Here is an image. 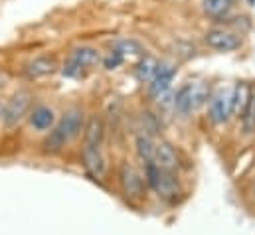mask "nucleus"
<instances>
[{
	"label": "nucleus",
	"instance_id": "5",
	"mask_svg": "<svg viewBox=\"0 0 255 235\" xmlns=\"http://www.w3.org/2000/svg\"><path fill=\"white\" fill-rule=\"evenodd\" d=\"M81 164L85 172L93 180L103 182L109 172L107 156L103 154V148H91V146H81Z\"/></svg>",
	"mask_w": 255,
	"mask_h": 235
},
{
	"label": "nucleus",
	"instance_id": "11",
	"mask_svg": "<svg viewBox=\"0 0 255 235\" xmlns=\"http://www.w3.org/2000/svg\"><path fill=\"white\" fill-rule=\"evenodd\" d=\"M28 122L36 132H50L56 126L58 117L50 105H36L28 115Z\"/></svg>",
	"mask_w": 255,
	"mask_h": 235
},
{
	"label": "nucleus",
	"instance_id": "13",
	"mask_svg": "<svg viewBox=\"0 0 255 235\" xmlns=\"http://www.w3.org/2000/svg\"><path fill=\"white\" fill-rule=\"evenodd\" d=\"M67 144H69L67 136L62 132V128H60L58 122H56V126H54L50 132H46V136H44V140H42L40 146H42V152H44L46 156H58L60 152H64Z\"/></svg>",
	"mask_w": 255,
	"mask_h": 235
},
{
	"label": "nucleus",
	"instance_id": "1",
	"mask_svg": "<svg viewBox=\"0 0 255 235\" xmlns=\"http://www.w3.org/2000/svg\"><path fill=\"white\" fill-rule=\"evenodd\" d=\"M117 186H119V192L123 196V200L130 204V206H138L144 198H146V182L142 172L128 160H121L117 164Z\"/></svg>",
	"mask_w": 255,
	"mask_h": 235
},
{
	"label": "nucleus",
	"instance_id": "2",
	"mask_svg": "<svg viewBox=\"0 0 255 235\" xmlns=\"http://www.w3.org/2000/svg\"><path fill=\"white\" fill-rule=\"evenodd\" d=\"M34 95L28 89L16 91L6 103H4V126L6 128H16L24 118H28L30 111L34 109Z\"/></svg>",
	"mask_w": 255,
	"mask_h": 235
},
{
	"label": "nucleus",
	"instance_id": "15",
	"mask_svg": "<svg viewBox=\"0 0 255 235\" xmlns=\"http://www.w3.org/2000/svg\"><path fill=\"white\" fill-rule=\"evenodd\" d=\"M250 93H252V87L246 81H238L234 85V89H232V117L242 118L246 107H248V101H250Z\"/></svg>",
	"mask_w": 255,
	"mask_h": 235
},
{
	"label": "nucleus",
	"instance_id": "19",
	"mask_svg": "<svg viewBox=\"0 0 255 235\" xmlns=\"http://www.w3.org/2000/svg\"><path fill=\"white\" fill-rule=\"evenodd\" d=\"M234 2L232 0H202V8L210 18H228Z\"/></svg>",
	"mask_w": 255,
	"mask_h": 235
},
{
	"label": "nucleus",
	"instance_id": "14",
	"mask_svg": "<svg viewBox=\"0 0 255 235\" xmlns=\"http://www.w3.org/2000/svg\"><path fill=\"white\" fill-rule=\"evenodd\" d=\"M134 154L138 158V162L144 166L148 162H154V154H156V140L154 136L136 132L134 134Z\"/></svg>",
	"mask_w": 255,
	"mask_h": 235
},
{
	"label": "nucleus",
	"instance_id": "3",
	"mask_svg": "<svg viewBox=\"0 0 255 235\" xmlns=\"http://www.w3.org/2000/svg\"><path fill=\"white\" fill-rule=\"evenodd\" d=\"M208 99V89L198 83H184L174 95V111L182 117H188Z\"/></svg>",
	"mask_w": 255,
	"mask_h": 235
},
{
	"label": "nucleus",
	"instance_id": "23",
	"mask_svg": "<svg viewBox=\"0 0 255 235\" xmlns=\"http://www.w3.org/2000/svg\"><path fill=\"white\" fill-rule=\"evenodd\" d=\"M123 59H125V58H123L121 54H117V52H111L107 58H103L101 61H103V67H105V69H117V67L123 63Z\"/></svg>",
	"mask_w": 255,
	"mask_h": 235
},
{
	"label": "nucleus",
	"instance_id": "26",
	"mask_svg": "<svg viewBox=\"0 0 255 235\" xmlns=\"http://www.w3.org/2000/svg\"><path fill=\"white\" fill-rule=\"evenodd\" d=\"M232 2H236V0H232Z\"/></svg>",
	"mask_w": 255,
	"mask_h": 235
},
{
	"label": "nucleus",
	"instance_id": "7",
	"mask_svg": "<svg viewBox=\"0 0 255 235\" xmlns=\"http://www.w3.org/2000/svg\"><path fill=\"white\" fill-rule=\"evenodd\" d=\"M85 122L87 120H85V113H83L81 107H71V109H67L64 115L58 118V126L62 128V132L67 136L69 144L81 136V132L85 128Z\"/></svg>",
	"mask_w": 255,
	"mask_h": 235
},
{
	"label": "nucleus",
	"instance_id": "20",
	"mask_svg": "<svg viewBox=\"0 0 255 235\" xmlns=\"http://www.w3.org/2000/svg\"><path fill=\"white\" fill-rule=\"evenodd\" d=\"M242 126H244L246 134H254L255 132V87H252L248 107H246V111L242 115Z\"/></svg>",
	"mask_w": 255,
	"mask_h": 235
},
{
	"label": "nucleus",
	"instance_id": "21",
	"mask_svg": "<svg viewBox=\"0 0 255 235\" xmlns=\"http://www.w3.org/2000/svg\"><path fill=\"white\" fill-rule=\"evenodd\" d=\"M113 52L121 54L123 58H127V56H142L144 54L142 46L136 40H119V42H115Z\"/></svg>",
	"mask_w": 255,
	"mask_h": 235
},
{
	"label": "nucleus",
	"instance_id": "12",
	"mask_svg": "<svg viewBox=\"0 0 255 235\" xmlns=\"http://www.w3.org/2000/svg\"><path fill=\"white\" fill-rule=\"evenodd\" d=\"M174 75H176V67H174V65H170V63H160V65H158V71H156V75H154V79L148 83V95L156 101L162 93H166V91L170 89V83H172Z\"/></svg>",
	"mask_w": 255,
	"mask_h": 235
},
{
	"label": "nucleus",
	"instance_id": "4",
	"mask_svg": "<svg viewBox=\"0 0 255 235\" xmlns=\"http://www.w3.org/2000/svg\"><path fill=\"white\" fill-rule=\"evenodd\" d=\"M150 192L166 204H176L180 200V196L184 194L178 174L176 172H166V170H160V176L154 182V186L150 188Z\"/></svg>",
	"mask_w": 255,
	"mask_h": 235
},
{
	"label": "nucleus",
	"instance_id": "8",
	"mask_svg": "<svg viewBox=\"0 0 255 235\" xmlns=\"http://www.w3.org/2000/svg\"><path fill=\"white\" fill-rule=\"evenodd\" d=\"M154 162L160 170H166V172H180L182 168V162H180V156H178V150L172 142L168 140H156V154H154Z\"/></svg>",
	"mask_w": 255,
	"mask_h": 235
},
{
	"label": "nucleus",
	"instance_id": "6",
	"mask_svg": "<svg viewBox=\"0 0 255 235\" xmlns=\"http://www.w3.org/2000/svg\"><path fill=\"white\" fill-rule=\"evenodd\" d=\"M206 44L212 48V50H218V52H234V50H240L242 48V38L232 32V30H226V28H212L206 32L204 36Z\"/></svg>",
	"mask_w": 255,
	"mask_h": 235
},
{
	"label": "nucleus",
	"instance_id": "18",
	"mask_svg": "<svg viewBox=\"0 0 255 235\" xmlns=\"http://www.w3.org/2000/svg\"><path fill=\"white\" fill-rule=\"evenodd\" d=\"M69 59H73L79 67L87 69V67H91V65H97V63L101 61V56H99V52H97L95 48H91V46H79V48H73V50H71Z\"/></svg>",
	"mask_w": 255,
	"mask_h": 235
},
{
	"label": "nucleus",
	"instance_id": "22",
	"mask_svg": "<svg viewBox=\"0 0 255 235\" xmlns=\"http://www.w3.org/2000/svg\"><path fill=\"white\" fill-rule=\"evenodd\" d=\"M81 71H83V67H79L73 59H67L64 65H62V73H64L65 77H79Z\"/></svg>",
	"mask_w": 255,
	"mask_h": 235
},
{
	"label": "nucleus",
	"instance_id": "17",
	"mask_svg": "<svg viewBox=\"0 0 255 235\" xmlns=\"http://www.w3.org/2000/svg\"><path fill=\"white\" fill-rule=\"evenodd\" d=\"M26 71L30 77H44V75H52L54 71H58V61L52 56H40L28 61Z\"/></svg>",
	"mask_w": 255,
	"mask_h": 235
},
{
	"label": "nucleus",
	"instance_id": "9",
	"mask_svg": "<svg viewBox=\"0 0 255 235\" xmlns=\"http://www.w3.org/2000/svg\"><path fill=\"white\" fill-rule=\"evenodd\" d=\"M232 117V91H218L210 99V109H208V118L212 124L220 126L226 124Z\"/></svg>",
	"mask_w": 255,
	"mask_h": 235
},
{
	"label": "nucleus",
	"instance_id": "25",
	"mask_svg": "<svg viewBox=\"0 0 255 235\" xmlns=\"http://www.w3.org/2000/svg\"><path fill=\"white\" fill-rule=\"evenodd\" d=\"M4 79H6V77H4V73H2V71H0V87H2V85H4Z\"/></svg>",
	"mask_w": 255,
	"mask_h": 235
},
{
	"label": "nucleus",
	"instance_id": "10",
	"mask_svg": "<svg viewBox=\"0 0 255 235\" xmlns=\"http://www.w3.org/2000/svg\"><path fill=\"white\" fill-rule=\"evenodd\" d=\"M105 118L101 115H91L85 122L83 128V146H91V148H101L103 140H105Z\"/></svg>",
	"mask_w": 255,
	"mask_h": 235
},
{
	"label": "nucleus",
	"instance_id": "16",
	"mask_svg": "<svg viewBox=\"0 0 255 235\" xmlns=\"http://www.w3.org/2000/svg\"><path fill=\"white\" fill-rule=\"evenodd\" d=\"M158 65H160V61L156 58H152V56H142V58L134 63L132 73H134V77H136L140 83H150V81L154 79L156 71H158Z\"/></svg>",
	"mask_w": 255,
	"mask_h": 235
},
{
	"label": "nucleus",
	"instance_id": "24",
	"mask_svg": "<svg viewBox=\"0 0 255 235\" xmlns=\"http://www.w3.org/2000/svg\"><path fill=\"white\" fill-rule=\"evenodd\" d=\"M4 122V105L0 103V124Z\"/></svg>",
	"mask_w": 255,
	"mask_h": 235
}]
</instances>
